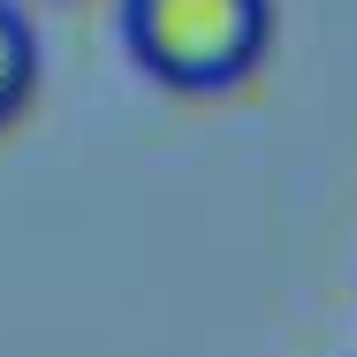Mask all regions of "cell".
Instances as JSON below:
<instances>
[{"instance_id":"obj_1","label":"cell","mask_w":357,"mask_h":357,"mask_svg":"<svg viewBox=\"0 0 357 357\" xmlns=\"http://www.w3.org/2000/svg\"><path fill=\"white\" fill-rule=\"evenodd\" d=\"M122 38L167 91H236L274 46V0H122Z\"/></svg>"},{"instance_id":"obj_2","label":"cell","mask_w":357,"mask_h":357,"mask_svg":"<svg viewBox=\"0 0 357 357\" xmlns=\"http://www.w3.org/2000/svg\"><path fill=\"white\" fill-rule=\"evenodd\" d=\"M31 91H38V38H31V23L0 0V130L31 107Z\"/></svg>"}]
</instances>
